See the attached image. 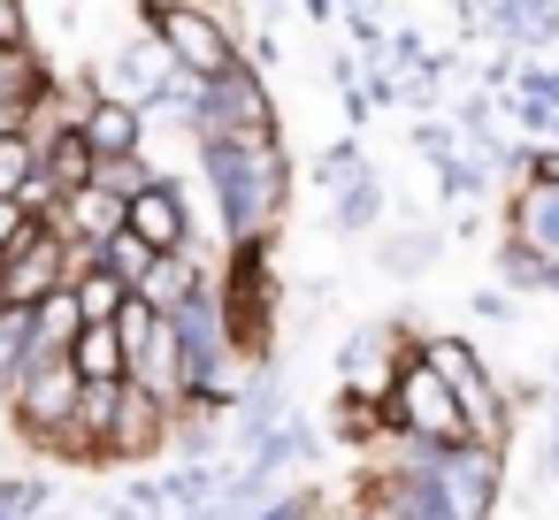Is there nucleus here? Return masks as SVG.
Here are the masks:
<instances>
[{
  "label": "nucleus",
  "mask_w": 559,
  "mask_h": 520,
  "mask_svg": "<svg viewBox=\"0 0 559 520\" xmlns=\"http://www.w3.org/2000/svg\"><path fill=\"white\" fill-rule=\"evenodd\" d=\"M444 261V230L437 222H406V230H383L376 238V268L391 276V283H414V276H429Z\"/></svg>",
  "instance_id": "2eb2a0df"
},
{
  "label": "nucleus",
  "mask_w": 559,
  "mask_h": 520,
  "mask_svg": "<svg viewBox=\"0 0 559 520\" xmlns=\"http://www.w3.org/2000/svg\"><path fill=\"white\" fill-rule=\"evenodd\" d=\"M506 238L528 261L559 268V184H513L506 192Z\"/></svg>",
  "instance_id": "f8f14e48"
},
{
  "label": "nucleus",
  "mask_w": 559,
  "mask_h": 520,
  "mask_svg": "<svg viewBox=\"0 0 559 520\" xmlns=\"http://www.w3.org/2000/svg\"><path fill=\"white\" fill-rule=\"evenodd\" d=\"M544 390H559V344H551V367H544Z\"/></svg>",
  "instance_id": "f704fd0d"
},
{
  "label": "nucleus",
  "mask_w": 559,
  "mask_h": 520,
  "mask_svg": "<svg viewBox=\"0 0 559 520\" xmlns=\"http://www.w3.org/2000/svg\"><path fill=\"white\" fill-rule=\"evenodd\" d=\"M192 138H284L276 131V100H269V77L261 70H230V77H215L207 85V100H200V131Z\"/></svg>",
  "instance_id": "39448f33"
},
{
  "label": "nucleus",
  "mask_w": 559,
  "mask_h": 520,
  "mask_svg": "<svg viewBox=\"0 0 559 520\" xmlns=\"http://www.w3.org/2000/svg\"><path fill=\"white\" fill-rule=\"evenodd\" d=\"M207 276H215V268H207V253H200V245H192V253H162L131 299H139L146 314H162V322H169V314H177V306H185V299H192Z\"/></svg>",
  "instance_id": "4468645a"
},
{
  "label": "nucleus",
  "mask_w": 559,
  "mask_h": 520,
  "mask_svg": "<svg viewBox=\"0 0 559 520\" xmlns=\"http://www.w3.org/2000/svg\"><path fill=\"white\" fill-rule=\"evenodd\" d=\"M368 177V146L360 138H330L322 154H314V184H322V199H337L345 184H360Z\"/></svg>",
  "instance_id": "5701e85b"
},
{
  "label": "nucleus",
  "mask_w": 559,
  "mask_h": 520,
  "mask_svg": "<svg viewBox=\"0 0 559 520\" xmlns=\"http://www.w3.org/2000/svg\"><path fill=\"white\" fill-rule=\"evenodd\" d=\"M139 32L162 39L169 70L192 85H215L238 70V39H246V9H139Z\"/></svg>",
  "instance_id": "f03ea898"
},
{
  "label": "nucleus",
  "mask_w": 559,
  "mask_h": 520,
  "mask_svg": "<svg viewBox=\"0 0 559 520\" xmlns=\"http://www.w3.org/2000/svg\"><path fill=\"white\" fill-rule=\"evenodd\" d=\"M559 47V9H536V0H528V62H544Z\"/></svg>",
  "instance_id": "2f4dec72"
},
{
  "label": "nucleus",
  "mask_w": 559,
  "mask_h": 520,
  "mask_svg": "<svg viewBox=\"0 0 559 520\" xmlns=\"http://www.w3.org/2000/svg\"><path fill=\"white\" fill-rule=\"evenodd\" d=\"M421 329H429V322H414V314L360 322V329L345 337V352H337V390H345V398H368V406H391V383L406 375Z\"/></svg>",
  "instance_id": "7ed1b4c3"
},
{
  "label": "nucleus",
  "mask_w": 559,
  "mask_h": 520,
  "mask_svg": "<svg viewBox=\"0 0 559 520\" xmlns=\"http://www.w3.org/2000/svg\"><path fill=\"white\" fill-rule=\"evenodd\" d=\"M55 512V474H0V520H47Z\"/></svg>",
  "instance_id": "b1692460"
},
{
  "label": "nucleus",
  "mask_w": 559,
  "mask_h": 520,
  "mask_svg": "<svg viewBox=\"0 0 559 520\" xmlns=\"http://www.w3.org/2000/svg\"><path fill=\"white\" fill-rule=\"evenodd\" d=\"M284 421H292V383H284V367L269 360V367H253L246 398L230 406V444H238V459H253Z\"/></svg>",
  "instance_id": "9d476101"
},
{
  "label": "nucleus",
  "mask_w": 559,
  "mask_h": 520,
  "mask_svg": "<svg viewBox=\"0 0 559 520\" xmlns=\"http://www.w3.org/2000/svg\"><path fill=\"white\" fill-rule=\"evenodd\" d=\"M467 314H475V322H498V329H506V322L521 314V299H513V291H498V283H483V291H467Z\"/></svg>",
  "instance_id": "7c9ffc66"
},
{
  "label": "nucleus",
  "mask_w": 559,
  "mask_h": 520,
  "mask_svg": "<svg viewBox=\"0 0 559 520\" xmlns=\"http://www.w3.org/2000/svg\"><path fill=\"white\" fill-rule=\"evenodd\" d=\"M383 436H399L383 406H368V398H345V390L330 398V444H353V451H376Z\"/></svg>",
  "instance_id": "6ab92c4d"
},
{
  "label": "nucleus",
  "mask_w": 559,
  "mask_h": 520,
  "mask_svg": "<svg viewBox=\"0 0 559 520\" xmlns=\"http://www.w3.org/2000/svg\"><path fill=\"white\" fill-rule=\"evenodd\" d=\"M32 177H39V146L24 131H0V199H16Z\"/></svg>",
  "instance_id": "c85d7f7f"
},
{
  "label": "nucleus",
  "mask_w": 559,
  "mask_h": 520,
  "mask_svg": "<svg viewBox=\"0 0 559 520\" xmlns=\"http://www.w3.org/2000/svg\"><path fill=\"white\" fill-rule=\"evenodd\" d=\"M93 268H108V276H116L123 291H139V283H146V268H154V253H146V245H139L131 230H116V238H108V245L93 253Z\"/></svg>",
  "instance_id": "bb28decb"
},
{
  "label": "nucleus",
  "mask_w": 559,
  "mask_h": 520,
  "mask_svg": "<svg viewBox=\"0 0 559 520\" xmlns=\"http://www.w3.org/2000/svg\"><path fill=\"white\" fill-rule=\"evenodd\" d=\"M47 520H93V512H62V505H55V512H47Z\"/></svg>",
  "instance_id": "e433bc0d"
},
{
  "label": "nucleus",
  "mask_w": 559,
  "mask_h": 520,
  "mask_svg": "<svg viewBox=\"0 0 559 520\" xmlns=\"http://www.w3.org/2000/svg\"><path fill=\"white\" fill-rule=\"evenodd\" d=\"M70 276H78V245H70L55 222H32L24 245L0 261V306L32 314V306H47L55 291H70Z\"/></svg>",
  "instance_id": "20e7f679"
},
{
  "label": "nucleus",
  "mask_w": 559,
  "mask_h": 520,
  "mask_svg": "<svg viewBox=\"0 0 559 520\" xmlns=\"http://www.w3.org/2000/svg\"><path fill=\"white\" fill-rule=\"evenodd\" d=\"M437 497H444V512L452 520H490L498 505H506V451H483V444H452L444 459H437Z\"/></svg>",
  "instance_id": "0eeeda50"
},
{
  "label": "nucleus",
  "mask_w": 559,
  "mask_h": 520,
  "mask_svg": "<svg viewBox=\"0 0 559 520\" xmlns=\"http://www.w3.org/2000/svg\"><path fill=\"white\" fill-rule=\"evenodd\" d=\"M78 138L93 146V161H131V154H146V116L131 100H93Z\"/></svg>",
  "instance_id": "ddd939ff"
},
{
  "label": "nucleus",
  "mask_w": 559,
  "mask_h": 520,
  "mask_svg": "<svg viewBox=\"0 0 559 520\" xmlns=\"http://www.w3.org/2000/svg\"><path fill=\"white\" fill-rule=\"evenodd\" d=\"M406 138H414V154H421V161H437V154H452V146H460L452 116H421V123H414Z\"/></svg>",
  "instance_id": "c756f323"
},
{
  "label": "nucleus",
  "mask_w": 559,
  "mask_h": 520,
  "mask_svg": "<svg viewBox=\"0 0 559 520\" xmlns=\"http://www.w3.org/2000/svg\"><path fill=\"white\" fill-rule=\"evenodd\" d=\"M70 375H78V383H131L116 329H78V344H70Z\"/></svg>",
  "instance_id": "412c9836"
},
{
  "label": "nucleus",
  "mask_w": 559,
  "mask_h": 520,
  "mask_svg": "<svg viewBox=\"0 0 559 520\" xmlns=\"http://www.w3.org/2000/svg\"><path fill=\"white\" fill-rule=\"evenodd\" d=\"M544 482L559 489V436H551V428H544Z\"/></svg>",
  "instance_id": "473e14b6"
},
{
  "label": "nucleus",
  "mask_w": 559,
  "mask_h": 520,
  "mask_svg": "<svg viewBox=\"0 0 559 520\" xmlns=\"http://www.w3.org/2000/svg\"><path fill=\"white\" fill-rule=\"evenodd\" d=\"M9 421H16V436L32 444V451H47L55 459V444H62V428H70V406H78V375H70V360H55V367H32L9 398Z\"/></svg>",
  "instance_id": "423d86ee"
},
{
  "label": "nucleus",
  "mask_w": 559,
  "mask_h": 520,
  "mask_svg": "<svg viewBox=\"0 0 559 520\" xmlns=\"http://www.w3.org/2000/svg\"><path fill=\"white\" fill-rule=\"evenodd\" d=\"M391 428L399 436H421V444H467L460 436V406H452V390L421 367V360H406V375L391 383Z\"/></svg>",
  "instance_id": "6e6552de"
},
{
  "label": "nucleus",
  "mask_w": 559,
  "mask_h": 520,
  "mask_svg": "<svg viewBox=\"0 0 559 520\" xmlns=\"http://www.w3.org/2000/svg\"><path fill=\"white\" fill-rule=\"evenodd\" d=\"M429 177H437V199H444V207H475V199L490 192V177L475 169V154H467V146L437 154V161H429Z\"/></svg>",
  "instance_id": "4be33fe9"
},
{
  "label": "nucleus",
  "mask_w": 559,
  "mask_h": 520,
  "mask_svg": "<svg viewBox=\"0 0 559 520\" xmlns=\"http://www.w3.org/2000/svg\"><path fill=\"white\" fill-rule=\"evenodd\" d=\"M314 459H322V428H314L307 413H292V421H284V428H276V436H269V444H261L253 459H238V467H253V474L284 482L292 467H314Z\"/></svg>",
  "instance_id": "dca6fc26"
},
{
  "label": "nucleus",
  "mask_w": 559,
  "mask_h": 520,
  "mask_svg": "<svg viewBox=\"0 0 559 520\" xmlns=\"http://www.w3.org/2000/svg\"><path fill=\"white\" fill-rule=\"evenodd\" d=\"M322 512H330V489L322 482H284L253 520H322Z\"/></svg>",
  "instance_id": "cd10ccee"
},
{
  "label": "nucleus",
  "mask_w": 559,
  "mask_h": 520,
  "mask_svg": "<svg viewBox=\"0 0 559 520\" xmlns=\"http://www.w3.org/2000/svg\"><path fill=\"white\" fill-rule=\"evenodd\" d=\"M93 520H139V512H131V505H123V497H108V505H100V512H93Z\"/></svg>",
  "instance_id": "72a5a7b5"
},
{
  "label": "nucleus",
  "mask_w": 559,
  "mask_h": 520,
  "mask_svg": "<svg viewBox=\"0 0 559 520\" xmlns=\"http://www.w3.org/2000/svg\"><path fill=\"white\" fill-rule=\"evenodd\" d=\"M383 215H391V184H383L376 169L330 199V230H337V238H376V230H383Z\"/></svg>",
  "instance_id": "f3484780"
},
{
  "label": "nucleus",
  "mask_w": 559,
  "mask_h": 520,
  "mask_svg": "<svg viewBox=\"0 0 559 520\" xmlns=\"http://www.w3.org/2000/svg\"><path fill=\"white\" fill-rule=\"evenodd\" d=\"M544 413H551V436H559V390H551V398H544Z\"/></svg>",
  "instance_id": "c9c22d12"
},
{
  "label": "nucleus",
  "mask_w": 559,
  "mask_h": 520,
  "mask_svg": "<svg viewBox=\"0 0 559 520\" xmlns=\"http://www.w3.org/2000/svg\"><path fill=\"white\" fill-rule=\"evenodd\" d=\"M123 230L162 261V253H192L200 245V230H192V199H185V184L177 177H162L154 192H139L131 207H123Z\"/></svg>",
  "instance_id": "1a4fd4ad"
},
{
  "label": "nucleus",
  "mask_w": 559,
  "mask_h": 520,
  "mask_svg": "<svg viewBox=\"0 0 559 520\" xmlns=\"http://www.w3.org/2000/svg\"><path fill=\"white\" fill-rule=\"evenodd\" d=\"M70 299H78V322H85V329H116V314L131 306V291H123L108 268H78V276H70Z\"/></svg>",
  "instance_id": "aec40b11"
},
{
  "label": "nucleus",
  "mask_w": 559,
  "mask_h": 520,
  "mask_svg": "<svg viewBox=\"0 0 559 520\" xmlns=\"http://www.w3.org/2000/svg\"><path fill=\"white\" fill-rule=\"evenodd\" d=\"M24 367H32V314L0 306V398L24 383Z\"/></svg>",
  "instance_id": "393cba45"
},
{
  "label": "nucleus",
  "mask_w": 559,
  "mask_h": 520,
  "mask_svg": "<svg viewBox=\"0 0 559 520\" xmlns=\"http://www.w3.org/2000/svg\"><path fill=\"white\" fill-rule=\"evenodd\" d=\"M192 154H200V177L215 192L223 238L230 245L276 238L284 199H292V154H284V138H192Z\"/></svg>",
  "instance_id": "f257e3e1"
},
{
  "label": "nucleus",
  "mask_w": 559,
  "mask_h": 520,
  "mask_svg": "<svg viewBox=\"0 0 559 520\" xmlns=\"http://www.w3.org/2000/svg\"><path fill=\"white\" fill-rule=\"evenodd\" d=\"M169 428H177V413H169L162 398H146V390L123 383L116 436H108V467H146V459H162V451H169Z\"/></svg>",
  "instance_id": "9b49d317"
},
{
  "label": "nucleus",
  "mask_w": 559,
  "mask_h": 520,
  "mask_svg": "<svg viewBox=\"0 0 559 520\" xmlns=\"http://www.w3.org/2000/svg\"><path fill=\"white\" fill-rule=\"evenodd\" d=\"M93 169H100V161H93V146H85L78 131L39 146V184H47L55 199H78V192H93Z\"/></svg>",
  "instance_id": "a211bd4d"
},
{
  "label": "nucleus",
  "mask_w": 559,
  "mask_h": 520,
  "mask_svg": "<svg viewBox=\"0 0 559 520\" xmlns=\"http://www.w3.org/2000/svg\"><path fill=\"white\" fill-rule=\"evenodd\" d=\"M93 184H100L108 199H123V207H131L139 192H154V184H162V169H154L146 154H131V161H100V169H93Z\"/></svg>",
  "instance_id": "a878e982"
}]
</instances>
